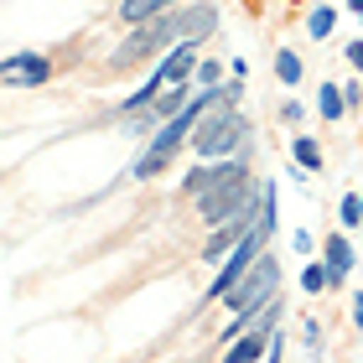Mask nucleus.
<instances>
[{"label":"nucleus","mask_w":363,"mask_h":363,"mask_svg":"<svg viewBox=\"0 0 363 363\" xmlns=\"http://www.w3.org/2000/svg\"><path fill=\"white\" fill-rule=\"evenodd\" d=\"M213 26H218V11H213V6H187V11L172 6V11L151 16L145 26H135V37H130L125 47H114L109 68H114V73L140 68L151 52H167V47H182V42H197V37H208Z\"/></svg>","instance_id":"f257e3e1"},{"label":"nucleus","mask_w":363,"mask_h":363,"mask_svg":"<svg viewBox=\"0 0 363 363\" xmlns=\"http://www.w3.org/2000/svg\"><path fill=\"white\" fill-rule=\"evenodd\" d=\"M182 192L197 203V213H203L208 223H223V218H234V213L250 203L259 187L250 182V167H244V161H213V172L208 167L187 172Z\"/></svg>","instance_id":"f03ea898"},{"label":"nucleus","mask_w":363,"mask_h":363,"mask_svg":"<svg viewBox=\"0 0 363 363\" xmlns=\"http://www.w3.org/2000/svg\"><path fill=\"white\" fill-rule=\"evenodd\" d=\"M244 140H250V120L239 114V84L213 89V104H208V114L192 130V151L203 161H218L228 151H239Z\"/></svg>","instance_id":"7ed1b4c3"},{"label":"nucleus","mask_w":363,"mask_h":363,"mask_svg":"<svg viewBox=\"0 0 363 363\" xmlns=\"http://www.w3.org/2000/svg\"><path fill=\"white\" fill-rule=\"evenodd\" d=\"M208 104H213V89H208L203 99H187V109H182L177 120H167V125H161L156 135H151V145H145V151L135 156V167H130V182H145V177L167 172V167H172V156H177V145H182V140H187L192 130H197V120L208 114Z\"/></svg>","instance_id":"20e7f679"},{"label":"nucleus","mask_w":363,"mask_h":363,"mask_svg":"<svg viewBox=\"0 0 363 363\" xmlns=\"http://www.w3.org/2000/svg\"><path fill=\"white\" fill-rule=\"evenodd\" d=\"M275 286H280V265L270 255H259L250 270H244L234 286H228V296H223V306L234 311V317H255V306H265V301H275Z\"/></svg>","instance_id":"39448f33"},{"label":"nucleus","mask_w":363,"mask_h":363,"mask_svg":"<svg viewBox=\"0 0 363 363\" xmlns=\"http://www.w3.org/2000/svg\"><path fill=\"white\" fill-rule=\"evenodd\" d=\"M255 203H265V182H259V192H255L250 203H244V208L234 213V218H223L218 228H213V239H208V250H203L208 265H218V259H223V255H228V250H234V244H239V239L259 223V218H255Z\"/></svg>","instance_id":"423d86ee"},{"label":"nucleus","mask_w":363,"mask_h":363,"mask_svg":"<svg viewBox=\"0 0 363 363\" xmlns=\"http://www.w3.org/2000/svg\"><path fill=\"white\" fill-rule=\"evenodd\" d=\"M275 322H280V306L265 301V306H259V317L250 322V333L234 337V348L223 353V363H255L259 353H270V327H275Z\"/></svg>","instance_id":"0eeeda50"},{"label":"nucleus","mask_w":363,"mask_h":363,"mask_svg":"<svg viewBox=\"0 0 363 363\" xmlns=\"http://www.w3.org/2000/svg\"><path fill=\"white\" fill-rule=\"evenodd\" d=\"M0 78H6V84H47V78H52V62L42 52H16V57H0Z\"/></svg>","instance_id":"6e6552de"},{"label":"nucleus","mask_w":363,"mask_h":363,"mask_svg":"<svg viewBox=\"0 0 363 363\" xmlns=\"http://www.w3.org/2000/svg\"><path fill=\"white\" fill-rule=\"evenodd\" d=\"M327 286H342V280H348V270H353V250H348V244H342L337 234L333 239H327Z\"/></svg>","instance_id":"1a4fd4ad"},{"label":"nucleus","mask_w":363,"mask_h":363,"mask_svg":"<svg viewBox=\"0 0 363 363\" xmlns=\"http://www.w3.org/2000/svg\"><path fill=\"white\" fill-rule=\"evenodd\" d=\"M177 0H120V21L125 26H145L151 16H161V11H172Z\"/></svg>","instance_id":"9d476101"},{"label":"nucleus","mask_w":363,"mask_h":363,"mask_svg":"<svg viewBox=\"0 0 363 363\" xmlns=\"http://www.w3.org/2000/svg\"><path fill=\"white\" fill-rule=\"evenodd\" d=\"M291 156H296V167H306V172H317V167H322V151H317L311 140H301V135L291 140Z\"/></svg>","instance_id":"9b49d317"},{"label":"nucleus","mask_w":363,"mask_h":363,"mask_svg":"<svg viewBox=\"0 0 363 363\" xmlns=\"http://www.w3.org/2000/svg\"><path fill=\"white\" fill-rule=\"evenodd\" d=\"M275 78H280V84H301V57H296V52H280V57H275Z\"/></svg>","instance_id":"f8f14e48"},{"label":"nucleus","mask_w":363,"mask_h":363,"mask_svg":"<svg viewBox=\"0 0 363 363\" xmlns=\"http://www.w3.org/2000/svg\"><path fill=\"white\" fill-rule=\"evenodd\" d=\"M342 109H348V94H337V84H322V114H327V120H337Z\"/></svg>","instance_id":"ddd939ff"},{"label":"nucleus","mask_w":363,"mask_h":363,"mask_svg":"<svg viewBox=\"0 0 363 363\" xmlns=\"http://www.w3.org/2000/svg\"><path fill=\"white\" fill-rule=\"evenodd\" d=\"M333 16H337L333 6H322V11H311V21H306V31H311V37H317V42H322V37H327V31H333Z\"/></svg>","instance_id":"4468645a"},{"label":"nucleus","mask_w":363,"mask_h":363,"mask_svg":"<svg viewBox=\"0 0 363 363\" xmlns=\"http://www.w3.org/2000/svg\"><path fill=\"white\" fill-rule=\"evenodd\" d=\"M301 286H306V291H322V286H327V270H322V265H306V270H301Z\"/></svg>","instance_id":"2eb2a0df"},{"label":"nucleus","mask_w":363,"mask_h":363,"mask_svg":"<svg viewBox=\"0 0 363 363\" xmlns=\"http://www.w3.org/2000/svg\"><path fill=\"white\" fill-rule=\"evenodd\" d=\"M218 73H223V68H218V62H197V78H203V84H208V89H218Z\"/></svg>","instance_id":"dca6fc26"},{"label":"nucleus","mask_w":363,"mask_h":363,"mask_svg":"<svg viewBox=\"0 0 363 363\" xmlns=\"http://www.w3.org/2000/svg\"><path fill=\"white\" fill-rule=\"evenodd\" d=\"M363 218V197H348V203H342V223H358Z\"/></svg>","instance_id":"f3484780"},{"label":"nucleus","mask_w":363,"mask_h":363,"mask_svg":"<svg viewBox=\"0 0 363 363\" xmlns=\"http://www.w3.org/2000/svg\"><path fill=\"white\" fill-rule=\"evenodd\" d=\"M348 62H353V68L363 73V42H353V47H348Z\"/></svg>","instance_id":"a211bd4d"},{"label":"nucleus","mask_w":363,"mask_h":363,"mask_svg":"<svg viewBox=\"0 0 363 363\" xmlns=\"http://www.w3.org/2000/svg\"><path fill=\"white\" fill-rule=\"evenodd\" d=\"M353 322L363 327V296H358V301H353Z\"/></svg>","instance_id":"6ab92c4d"},{"label":"nucleus","mask_w":363,"mask_h":363,"mask_svg":"<svg viewBox=\"0 0 363 363\" xmlns=\"http://www.w3.org/2000/svg\"><path fill=\"white\" fill-rule=\"evenodd\" d=\"M244 6H250V11H255V6H259V0H244Z\"/></svg>","instance_id":"aec40b11"},{"label":"nucleus","mask_w":363,"mask_h":363,"mask_svg":"<svg viewBox=\"0 0 363 363\" xmlns=\"http://www.w3.org/2000/svg\"><path fill=\"white\" fill-rule=\"evenodd\" d=\"M291 6H296V0H291Z\"/></svg>","instance_id":"412c9836"}]
</instances>
